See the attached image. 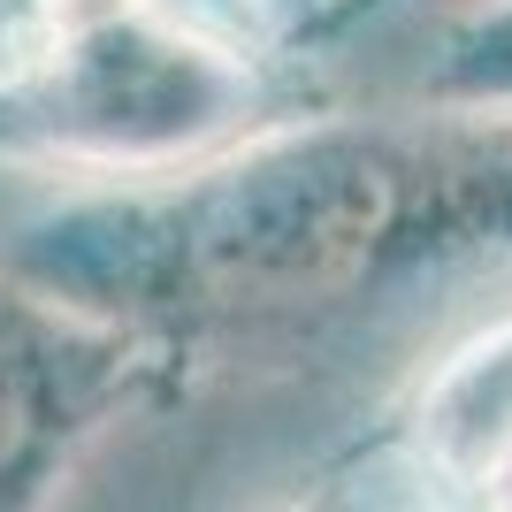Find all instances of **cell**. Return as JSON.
<instances>
[{
  "label": "cell",
  "instance_id": "obj_7",
  "mask_svg": "<svg viewBox=\"0 0 512 512\" xmlns=\"http://www.w3.org/2000/svg\"><path fill=\"white\" fill-rule=\"evenodd\" d=\"M299 512H352V505H344V497H329V490H321L314 505H299Z\"/></svg>",
  "mask_w": 512,
  "mask_h": 512
},
{
  "label": "cell",
  "instance_id": "obj_3",
  "mask_svg": "<svg viewBox=\"0 0 512 512\" xmlns=\"http://www.w3.org/2000/svg\"><path fill=\"white\" fill-rule=\"evenodd\" d=\"M199 383L184 352L39 291L0 253V512H54L123 428L192 406Z\"/></svg>",
  "mask_w": 512,
  "mask_h": 512
},
{
  "label": "cell",
  "instance_id": "obj_4",
  "mask_svg": "<svg viewBox=\"0 0 512 512\" xmlns=\"http://www.w3.org/2000/svg\"><path fill=\"white\" fill-rule=\"evenodd\" d=\"M406 512H512V321L451 352L383 436Z\"/></svg>",
  "mask_w": 512,
  "mask_h": 512
},
{
  "label": "cell",
  "instance_id": "obj_5",
  "mask_svg": "<svg viewBox=\"0 0 512 512\" xmlns=\"http://www.w3.org/2000/svg\"><path fill=\"white\" fill-rule=\"evenodd\" d=\"M421 107H467V115H512V0H482L444 23L436 54L413 77Z\"/></svg>",
  "mask_w": 512,
  "mask_h": 512
},
{
  "label": "cell",
  "instance_id": "obj_1",
  "mask_svg": "<svg viewBox=\"0 0 512 512\" xmlns=\"http://www.w3.org/2000/svg\"><path fill=\"white\" fill-rule=\"evenodd\" d=\"M0 253L54 299L222 375L512 268V115L306 107L153 184L31 214Z\"/></svg>",
  "mask_w": 512,
  "mask_h": 512
},
{
  "label": "cell",
  "instance_id": "obj_2",
  "mask_svg": "<svg viewBox=\"0 0 512 512\" xmlns=\"http://www.w3.org/2000/svg\"><path fill=\"white\" fill-rule=\"evenodd\" d=\"M321 100V62L199 0H31L0 39V161L54 176L199 169Z\"/></svg>",
  "mask_w": 512,
  "mask_h": 512
},
{
  "label": "cell",
  "instance_id": "obj_6",
  "mask_svg": "<svg viewBox=\"0 0 512 512\" xmlns=\"http://www.w3.org/2000/svg\"><path fill=\"white\" fill-rule=\"evenodd\" d=\"M390 8H406V0H299V16L283 23V46L306 54V62H321L337 39H352V31H367V23H383Z\"/></svg>",
  "mask_w": 512,
  "mask_h": 512
}]
</instances>
